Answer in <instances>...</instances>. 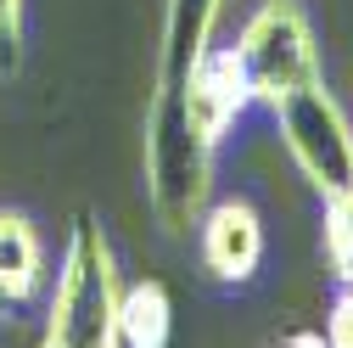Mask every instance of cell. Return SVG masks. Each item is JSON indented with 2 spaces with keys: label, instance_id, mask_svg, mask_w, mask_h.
<instances>
[{
  "label": "cell",
  "instance_id": "obj_1",
  "mask_svg": "<svg viewBox=\"0 0 353 348\" xmlns=\"http://www.w3.org/2000/svg\"><path fill=\"white\" fill-rule=\"evenodd\" d=\"M118 298H123V276H118L112 242L84 213L62 247L46 342H57V348H123L118 342Z\"/></svg>",
  "mask_w": 353,
  "mask_h": 348
},
{
  "label": "cell",
  "instance_id": "obj_2",
  "mask_svg": "<svg viewBox=\"0 0 353 348\" xmlns=\"http://www.w3.org/2000/svg\"><path fill=\"white\" fill-rule=\"evenodd\" d=\"M230 51L241 57L247 90L263 107H275V102H286V96H297V90L325 79L314 28H308V12L297 0H263V6L241 23Z\"/></svg>",
  "mask_w": 353,
  "mask_h": 348
},
{
  "label": "cell",
  "instance_id": "obj_3",
  "mask_svg": "<svg viewBox=\"0 0 353 348\" xmlns=\"http://www.w3.org/2000/svg\"><path fill=\"white\" fill-rule=\"evenodd\" d=\"M275 129L292 163L303 168V180L320 191V202L353 197V118L325 90V79L275 102Z\"/></svg>",
  "mask_w": 353,
  "mask_h": 348
},
{
  "label": "cell",
  "instance_id": "obj_4",
  "mask_svg": "<svg viewBox=\"0 0 353 348\" xmlns=\"http://www.w3.org/2000/svg\"><path fill=\"white\" fill-rule=\"evenodd\" d=\"M157 96H174L185 113V129L213 152L219 141H225V129L252 107V90H247V73H241V57L230 46H213L185 79L180 90H157Z\"/></svg>",
  "mask_w": 353,
  "mask_h": 348
},
{
  "label": "cell",
  "instance_id": "obj_5",
  "mask_svg": "<svg viewBox=\"0 0 353 348\" xmlns=\"http://www.w3.org/2000/svg\"><path fill=\"white\" fill-rule=\"evenodd\" d=\"M196 253L202 270L225 287H247L263 264V213L247 197H219L196 220Z\"/></svg>",
  "mask_w": 353,
  "mask_h": 348
},
{
  "label": "cell",
  "instance_id": "obj_6",
  "mask_svg": "<svg viewBox=\"0 0 353 348\" xmlns=\"http://www.w3.org/2000/svg\"><path fill=\"white\" fill-rule=\"evenodd\" d=\"M46 242L34 220L17 208H0V303H34L46 292Z\"/></svg>",
  "mask_w": 353,
  "mask_h": 348
},
{
  "label": "cell",
  "instance_id": "obj_7",
  "mask_svg": "<svg viewBox=\"0 0 353 348\" xmlns=\"http://www.w3.org/2000/svg\"><path fill=\"white\" fill-rule=\"evenodd\" d=\"M174 337V303L163 281H129L118 298V342L123 348H168Z\"/></svg>",
  "mask_w": 353,
  "mask_h": 348
},
{
  "label": "cell",
  "instance_id": "obj_8",
  "mask_svg": "<svg viewBox=\"0 0 353 348\" xmlns=\"http://www.w3.org/2000/svg\"><path fill=\"white\" fill-rule=\"evenodd\" d=\"M325 264L342 287H353V197L325 202Z\"/></svg>",
  "mask_w": 353,
  "mask_h": 348
},
{
  "label": "cell",
  "instance_id": "obj_9",
  "mask_svg": "<svg viewBox=\"0 0 353 348\" xmlns=\"http://www.w3.org/2000/svg\"><path fill=\"white\" fill-rule=\"evenodd\" d=\"M23 12L28 0H0V73L23 68Z\"/></svg>",
  "mask_w": 353,
  "mask_h": 348
},
{
  "label": "cell",
  "instance_id": "obj_10",
  "mask_svg": "<svg viewBox=\"0 0 353 348\" xmlns=\"http://www.w3.org/2000/svg\"><path fill=\"white\" fill-rule=\"evenodd\" d=\"M331 348H353V287H342L336 292V303H331V315H325V331H320Z\"/></svg>",
  "mask_w": 353,
  "mask_h": 348
},
{
  "label": "cell",
  "instance_id": "obj_11",
  "mask_svg": "<svg viewBox=\"0 0 353 348\" xmlns=\"http://www.w3.org/2000/svg\"><path fill=\"white\" fill-rule=\"evenodd\" d=\"M275 348H331V342H325L320 331H292V337H286V342H275Z\"/></svg>",
  "mask_w": 353,
  "mask_h": 348
},
{
  "label": "cell",
  "instance_id": "obj_12",
  "mask_svg": "<svg viewBox=\"0 0 353 348\" xmlns=\"http://www.w3.org/2000/svg\"><path fill=\"white\" fill-rule=\"evenodd\" d=\"M39 348H57V342H46V337H39Z\"/></svg>",
  "mask_w": 353,
  "mask_h": 348
},
{
  "label": "cell",
  "instance_id": "obj_13",
  "mask_svg": "<svg viewBox=\"0 0 353 348\" xmlns=\"http://www.w3.org/2000/svg\"><path fill=\"white\" fill-rule=\"evenodd\" d=\"M0 309H6V303H0Z\"/></svg>",
  "mask_w": 353,
  "mask_h": 348
}]
</instances>
